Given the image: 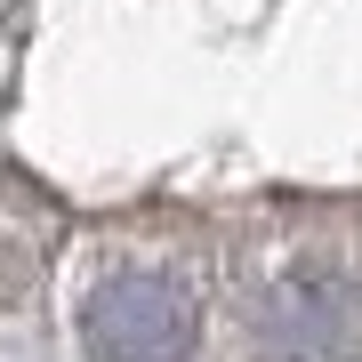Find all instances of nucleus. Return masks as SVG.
Segmentation results:
<instances>
[{"mask_svg":"<svg viewBox=\"0 0 362 362\" xmlns=\"http://www.w3.org/2000/svg\"><path fill=\"white\" fill-rule=\"evenodd\" d=\"M81 330H89V346L105 362H185L202 338V306L169 274H113L89 298Z\"/></svg>","mask_w":362,"mask_h":362,"instance_id":"obj_1","label":"nucleus"},{"mask_svg":"<svg viewBox=\"0 0 362 362\" xmlns=\"http://www.w3.org/2000/svg\"><path fill=\"white\" fill-rule=\"evenodd\" d=\"M258 346L282 362H314V354L346 346V290L330 274H282L258 298Z\"/></svg>","mask_w":362,"mask_h":362,"instance_id":"obj_2","label":"nucleus"}]
</instances>
